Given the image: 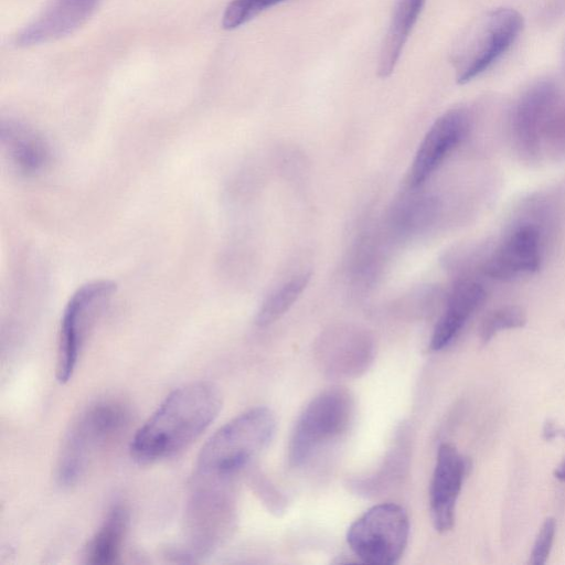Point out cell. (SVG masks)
I'll return each instance as SVG.
<instances>
[{
    "mask_svg": "<svg viewBox=\"0 0 565 565\" xmlns=\"http://www.w3.org/2000/svg\"><path fill=\"white\" fill-rule=\"evenodd\" d=\"M115 290L116 285L110 280H92L78 287L70 297L58 332L56 379L60 383L72 377L84 343Z\"/></svg>",
    "mask_w": 565,
    "mask_h": 565,
    "instance_id": "52a82bcc",
    "label": "cell"
},
{
    "mask_svg": "<svg viewBox=\"0 0 565 565\" xmlns=\"http://www.w3.org/2000/svg\"><path fill=\"white\" fill-rule=\"evenodd\" d=\"M522 15L499 8L479 17L465 32L452 54L456 79L466 84L489 68L515 41Z\"/></svg>",
    "mask_w": 565,
    "mask_h": 565,
    "instance_id": "277c9868",
    "label": "cell"
},
{
    "mask_svg": "<svg viewBox=\"0 0 565 565\" xmlns=\"http://www.w3.org/2000/svg\"><path fill=\"white\" fill-rule=\"evenodd\" d=\"M526 316L515 306H507L490 312L480 326V339L483 343L490 341L501 330L514 329L524 326Z\"/></svg>",
    "mask_w": 565,
    "mask_h": 565,
    "instance_id": "44dd1931",
    "label": "cell"
},
{
    "mask_svg": "<svg viewBox=\"0 0 565 565\" xmlns=\"http://www.w3.org/2000/svg\"><path fill=\"white\" fill-rule=\"evenodd\" d=\"M559 96L554 82L542 79L526 88L514 104L510 131L516 153L526 161L542 154V135L548 115Z\"/></svg>",
    "mask_w": 565,
    "mask_h": 565,
    "instance_id": "ba28073f",
    "label": "cell"
},
{
    "mask_svg": "<svg viewBox=\"0 0 565 565\" xmlns=\"http://www.w3.org/2000/svg\"><path fill=\"white\" fill-rule=\"evenodd\" d=\"M484 297L486 291L479 282L469 279L457 281L448 295L446 309L434 328L431 350L439 351L448 347Z\"/></svg>",
    "mask_w": 565,
    "mask_h": 565,
    "instance_id": "9a60e30c",
    "label": "cell"
},
{
    "mask_svg": "<svg viewBox=\"0 0 565 565\" xmlns=\"http://www.w3.org/2000/svg\"><path fill=\"white\" fill-rule=\"evenodd\" d=\"M275 429L276 417L268 407L239 414L202 447L196 462L199 479L218 482L236 473L267 447Z\"/></svg>",
    "mask_w": 565,
    "mask_h": 565,
    "instance_id": "7a4b0ae2",
    "label": "cell"
},
{
    "mask_svg": "<svg viewBox=\"0 0 565 565\" xmlns=\"http://www.w3.org/2000/svg\"><path fill=\"white\" fill-rule=\"evenodd\" d=\"M408 536L405 509L396 503H382L370 508L350 525L347 542L361 562L392 565L403 556Z\"/></svg>",
    "mask_w": 565,
    "mask_h": 565,
    "instance_id": "8992f818",
    "label": "cell"
},
{
    "mask_svg": "<svg viewBox=\"0 0 565 565\" xmlns=\"http://www.w3.org/2000/svg\"><path fill=\"white\" fill-rule=\"evenodd\" d=\"M282 1L286 0H232L222 15V26L226 30L239 28Z\"/></svg>",
    "mask_w": 565,
    "mask_h": 565,
    "instance_id": "ffe728a7",
    "label": "cell"
},
{
    "mask_svg": "<svg viewBox=\"0 0 565 565\" xmlns=\"http://www.w3.org/2000/svg\"><path fill=\"white\" fill-rule=\"evenodd\" d=\"M470 126V114L463 107L447 110L430 126L413 160L408 183L422 185L439 167L448 153L465 138Z\"/></svg>",
    "mask_w": 565,
    "mask_h": 565,
    "instance_id": "9c48e42d",
    "label": "cell"
},
{
    "mask_svg": "<svg viewBox=\"0 0 565 565\" xmlns=\"http://www.w3.org/2000/svg\"><path fill=\"white\" fill-rule=\"evenodd\" d=\"M310 277V273L296 275L270 292L260 305L255 323L267 327L278 320L306 289Z\"/></svg>",
    "mask_w": 565,
    "mask_h": 565,
    "instance_id": "ac0fdd59",
    "label": "cell"
},
{
    "mask_svg": "<svg viewBox=\"0 0 565 565\" xmlns=\"http://www.w3.org/2000/svg\"><path fill=\"white\" fill-rule=\"evenodd\" d=\"M128 526V513L121 505L114 507L85 547L86 563L111 565L119 562Z\"/></svg>",
    "mask_w": 565,
    "mask_h": 565,
    "instance_id": "e0dca14e",
    "label": "cell"
},
{
    "mask_svg": "<svg viewBox=\"0 0 565 565\" xmlns=\"http://www.w3.org/2000/svg\"><path fill=\"white\" fill-rule=\"evenodd\" d=\"M542 152L553 158L565 157V96H558L542 135Z\"/></svg>",
    "mask_w": 565,
    "mask_h": 565,
    "instance_id": "d6986e66",
    "label": "cell"
},
{
    "mask_svg": "<svg viewBox=\"0 0 565 565\" xmlns=\"http://www.w3.org/2000/svg\"><path fill=\"white\" fill-rule=\"evenodd\" d=\"M542 232L533 223L521 221L484 260L483 273L499 280H511L537 270L541 263Z\"/></svg>",
    "mask_w": 565,
    "mask_h": 565,
    "instance_id": "30bf717a",
    "label": "cell"
},
{
    "mask_svg": "<svg viewBox=\"0 0 565 565\" xmlns=\"http://www.w3.org/2000/svg\"><path fill=\"white\" fill-rule=\"evenodd\" d=\"M221 407L220 391L212 383L178 387L136 431L131 457L140 463H151L178 455L207 429Z\"/></svg>",
    "mask_w": 565,
    "mask_h": 565,
    "instance_id": "6da1fadb",
    "label": "cell"
},
{
    "mask_svg": "<svg viewBox=\"0 0 565 565\" xmlns=\"http://www.w3.org/2000/svg\"><path fill=\"white\" fill-rule=\"evenodd\" d=\"M320 355L328 372L337 375L356 374L369 362L372 343L356 329L341 327L328 332L320 344Z\"/></svg>",
    "mask_w": 565,
    "mask_h": 565,
    "instance_id": "5bb4252c",
    "label": "cell"
},
{
    "mask_svg": "<svg viewBox=\"0 0 565 565\" xmlns=\"http://www.w3.org/2000/svg\"><path fill=\"white\" fill-rule=\"evenodd\" d=\"M425 2L426 0H396L379 56L377 75L381 78H386L394 72Z\"/></svg>",
    "mask_w": 565,
    "mask_h": 565,
    "instance_id": "2e32d148",
    "label": "cell"
},
{
    "mask_svg": "<svg viewBox=\"0 0 565 565\" xmlns=\"http://www.w3.org/2000/svg\"><path fill=\"white\" fill-rule=\"evenodd\" d=\"M469 469L470 461L454 445H440L429 489L430 518L440 533L454 526L456 501Z\"/></svg>",
    "mask_w": 565,
    "mask_h": 565,
    "instance_id": "8fae6325",
    "label": "cell"
},
{
    "mask_svg": "<svg viewBox=\"0 0 565 565\" xmlns=\"http://www.w3.org/2000/svg\"><path fill=\"white\" fill-rule=\"evenodd\" d=\"M128 420V409L118 401H99L85 408L71 425L62 444L56 468L58 482L75 484L97 451L116 439Z\"/></svg>",
    "mask_w": 565,
    "mask_h": 565,
    "instance_id": "3957f363",
    "label": "cell"
},
{
    "mask_svg": "<svg viewBox=\"0 0 565 565\" xmlns=\"http://www.w3.org/2000/svg\"><path fill=\"white\" fill-rule=\"evenodd\" d=\"M555 477L561 481H565V461L556 469Z\"/></svg>",
    "mask_w": 565,
    "mask_h": 565,
    "instance_id": "603a6c76",
    "label": "cell"
},
{
    "mask_svg": "<svg viewBox=\"0 0 565 565\" xmlns=\"http://www.w3.org/2000/svg\"><path fill=\"white\" fill-rule=\"evenodd\" d=\"M353 414L354 399L347 388L335 386L318 394L295 424L288 447L290 463H306L319 449L343 435Z\"/></svg>",
    "mask_w": 565,
    "mask_h": 565,
    "instance_id": "5b68a950",
    "label": "cell"
},
{
    "mask_svg": "<svg viewBox=\"0 0 565 565\" xmlns=\"http://www.w3.org/2000/svg\"><path fill=\"white\" fill-rule=\"evenodd\" d=\"M556 531V523L553 518H547L541 530L537 534L535 543L533 545V550L531 553V558L529 561L532 565H543L551 552L552 544L554 541Z\"/></svg>",
    "mask_w": 565,
    "mask_h": 565,
    "instance_id": "7402d4cb",
    "label": "cell"
},
{
    "mask_svg": "<svg viewBox=\"0 0 565 565\" xmlns=\"http://www.w3.org/2000/svg\"><path fill=\"white\" fill-rule=\"evenodd\" d=\"M100 0H51L35 20L25 25L14 43L29 47L64 38L82 26Z\"/></svg>",
    "mask_w": 565,
    "mask_h": 565,
    "instance_id": "7c38bea8",
    "label": "cell"
},
{
    "mask_svg": "<svg viewBox=\"0 0 565 565\" xmlns=\"http://www.w3.org/2000/svg\"><path fill=\"white\" fill-rule=\"evenodd\" d=\"M0 139L12 164L26 175H34L50 164L52 150L34 128L14 119H2Z\"/></svg>",
    "mask_w": 565,
    "mask_h": 565,
    "instance_id": "4fadbf2b",
    "label": "cell"
}]
</instances>
